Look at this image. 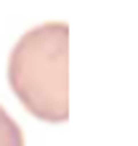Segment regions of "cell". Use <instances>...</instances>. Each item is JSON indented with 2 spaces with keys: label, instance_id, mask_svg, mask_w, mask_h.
Wrapping results in <instances>:
<instances>
[{
  "label": "cell",
  "instance_id": "cell-1",
  "mask_svg": "<svg viewBox=\"0 0 138 146\" xmlns=\"http://www.w3.org/2000/svg\"><path fill=\"white\" fill-rule=\"evenodd\" d=\"M8 82L19 101L45 122L69 117V27L50 21L21 35L8 58Z\"/></svg>",
  "mask_w": 138,
  "mask_h": 146
},
{
  "label": "cell",
  "instance_id": "cell-2",
  "mask_svg": "<svg viewBox=\"0 0 138 146\" xmlns=\"http://www.w3.org/2000/svg\"><path fill=\"white\" fill-rule=\"evenodd\" d=\"M0 146H24L21 130L13 122V117L0 106Z\"/></svg>",
  "mask_w": 138,
  "mask_h": 146
}]
</instances>
